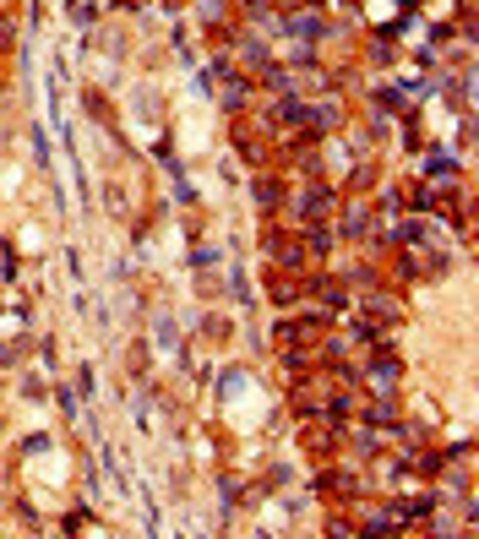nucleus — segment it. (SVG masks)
Masks as SVG:
<instances>
[{"mask_svg": "<svg viewBox=\"0 0 479 539\" xmlns=\"http://www.w3.org/2000/svg\"><path fill=\"white\" fill-rule=\"evenodd\" d=\"M370 382H376V387H392V382H398V360L376 354V360H370Z\"/></svg>", "mask_w": 479, "mask_h": 539, "instance_id": "obj_1", "label": "nucleus"}]
</instances>
